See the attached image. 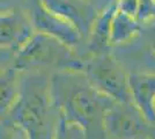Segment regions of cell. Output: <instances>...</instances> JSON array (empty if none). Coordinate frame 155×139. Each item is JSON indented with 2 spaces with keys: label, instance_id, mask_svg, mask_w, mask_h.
Instances as JSON below:
<instances>
[{
  "label": "cell",
  "instance_id": "cell-1",
  "mask_svg": "<svg viewBox=\"0 0 155 139\" xmlns=\"http://www.w3.org/2000/svg\"><path fill=\"white\" fill-rule=\"evenodd\" d=\"M50 92L60 117L80 126L87 139H103V116L114 100L98 92L82 70L53 72Z\"/></svg>",
  "mask_w": 155,
  "mask_h": 139
},
{
  "label": "cell",
  "instance_id": "cell-2",
  "mask_svg": "<svg viewBox=\"0 0 155 139\" xmlns=\"http://www.w3.org/2000/svg\"><path fill=\"white\" fill-rule=\"evenodd\" d=\"M19 98L7 115L18 123L28 139H53L60 115L50 92L48 72H20Z\"/></svg>",
  "mask_w": 155,
  "mask_h": 139
},
{
  "label": "cell",
  "instance_id": "cell-3",
  "mask_svg": "<svg viewBox=\"0 0 155 139\" xmlns=\"http://www.w3.org/2000/svg\"><path fill=\"white\" fill-rule=\"evenodd\" d=\"M81 55L54 37L34 33L19 49L13 67L20 72L53 73L63 70H82Z\"/></svg>",
  "mask_w": 155,
  "mask_h": 139
},
{
  "label": "cell",
  "instance_id": "cell-4",
  "mask_svg": "<svg viewBox=\"0 0 155 139\" xmlns=\"http://www.w3.org/2000/svg\"><path fill=\"white\" fill-rule=\"evenodd\" d=\"M82 71L98 92L116 102H132L129 72L110 51L84 58ZM133 103V102H132Z\"/></svg>",
  "mask_w": 155,
  "mask_h": 139
},
{
  "label": "cell",
  "instance_id": "cell-5",
  "mask_svg": "<svg viewBox=\"0 0 155 139\" xmlns=\"http://www.w3.org/2000/svg\"><path fill=\"white\" fill-rule=\"evenodd\" d=\"M155 137V124L134 103L114 101L103 116V139H148Z\"/></svg>",
  "mask_w": 155,
  "mask_h": 139
},
{
  "label": "cell",
  "instance_id": "cell-6",
  "mask_svg": "<svg viewBox=\"0 0 155 139\" xmlns=\"http://www.w3.org/2000/svg\"><path fill=\"white\" fill-rule=\"evenodd\" d=\"M28 16L36 33L54 37L75 51H81L84 42L74 27L57 14L49 11L41 0H30L28 5Z\"/></svg>",
  "mask_w": 155,
  "mask_h": 139
},
{
  "label": "cell",
  "instance_id": "cell-7",
  "mask_svg": "<svg viewBox=\"0 0 155 139\" xmlns=\"http://www.w3.org/2000/svg\"><path fill=\"white\" fill-rule=\"evenodd\" d=\"M52 13L57 14L74 27L86 42L98 15L94 5L87 0H41Z\"/></svg>",
  "mask_w": 155,
  "mask_h": 139
},
{
  "label": "cell",
  "instance_id": "cell-8",
  "mask_svg": "<svg viewBox=\"0 0 155 139\" xmlns=\"http://www.w3.org/2000/svg\"><path fill=\"white\" fill-rule=\"evenodd\" d=\"M34 28L28 14L18 8L0 13V48H21L30 38Z\"/></svg>",
  "mask_w": 155,
  "mask_h": 139
},
{
  "label": "cell",
  "instance_id": "cell-9",
  "mask_svg": "<svg viewBox=\"0 0 155 139\" xmlns=\"http://www.w3.org/2000/svg\"><path fill=\"white\" fill-rule=\"evenodd\" d=\"M132 102L155 124V72H129Z\"/></svg>",
  "mask_w": 155,
  "mask_h": 139
},
{
  "label": "cell",
  "instance_id": "cell-10",
  "mask_svg": "<svg viewBox=\"0 0 155 139\" xmlns=\"http://www.w3.org/2000/svg\"><path fill=\"white\" fill-rule=\"evenodd\" d=\"M140 31L141 25L136 20V18L116 8L110 26V45L120 46L127 44L134 40Z\"/></svg>",
  "mask_w": 155,
  "mask_h": 139
},
{
  "label": "cell",
  "instance_id": "cell-11",
  "mask_svg": "<svg viewBox=\"0 0 155 139\" xmlns=\"http://www.w3.org/2000/svg\"><path fill=\"white\" fill-rule=\"evenodd\" d=\"M20 75V71L14 67L0 73V119L7 117L18 101Z\"/></svg>",
  "mask_w": 155,
  "mask_h": 139
},
{
  "label": "cell",
  "instance_id": "cell-12",
  "mask_svg": "<svg viewBox=\"0 0 155 139\" xmlns=\"http://www.w3.org/2000/svg\"><path fill=\"white\" fill-rule=\"evenodd\" d=\"M53 139H87L84 131L77 124L70 123L60 117Z\"/></svg>",
  "mask_w": 155,
  "mask_h": 139
},
{
  "label": "cell",
  "instance_id": "cell-13",
  "mask_svg": "<svg viewBox=\"0 0 155 139\" xmlns=\"http://www.w3.org/2000/svg\"><path fill=\"white\" fill-rule=\"evenodd\" d=\"M0 139H28L26 131L8 117L0 119Z\"/></svg>",
  "mask_w": 155,
  "mask_h": 139
},
{
  "label": "cell",
  "instance_id": "cell-14",
  "mask_svg": "<svg viewBox=\"0 0 155 139\" xmlns=\"http://www.w3.org/2000/svg\"><path fill=\"white\" fill-rule=\"evenodd\" d=\"M117 1V9L120 12L127 14L130 16L136 18L138 6H139V0H116Z\"/></svg>",
  "mask_w": 155,
  "mask_h": 139
},
{
  "label": "cell",
  "instance_id": "cell-15",
  "mask_svg": "<svg viewBox=\"0 0 155 139\" xmlns=\"http://www.w3.org/2000/svg\"><path fill=\"white\" fill-rule=\"evenodd\" d=\"M149 44L153 53L155 55V26L152 28V34H150V38H149Z\"/></svg>",
  "mask_w": 155,
  "mask_h": 139
},
{
  "label": "cell",
  "instance_id": "cell-16",
  "mask_svg": "<svg viewBox=\"0 0 155 139\" xmlns=\"http://www.w3.org/2000/svg\"><path fill=\"white\" fill-rule=\"evenodd\" d=\"M154 114H155V101H154Z\"/></svg>",
  "mask_w": 155,
  "mask_h": 139
},
{
  "label": "cell",
  "instance_id": "cell-17",
  "mask_svg": "<svg viewBox=\"0 0 155 139\" xmlns=\"http://www.w3.org/2000/svg\"><path fill=\"white\" fill-rule=\"evenodd\" d=\"M148 139H155V137H153V138H148Z\"/></svg>",
  "mask_w": 155,
  "mask_h": 139
}]
</instances>
